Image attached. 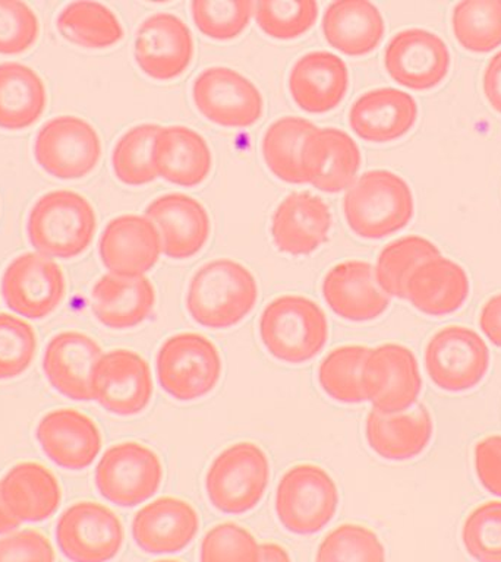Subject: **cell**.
Here are the masks:
<instances>
[{
    "label": "cell",
    "mask_w": 501,
    "mask_h": 562,
    "mask_svg": "<svg viewBox=\"0 0 501 562\" xmlns=\"http://www.w3.org/2000/svg\"><path fill=\"white\" fill-rule=\"evenodd\" d=\"M257 301L253 272L235 259L220 258L198 268L189 280L185 306L201 327L227 329L242 323Z\"/></svg>",
    "instance_id": "cell-1"
},
{
    "label": "cell",
    "mask_w": 501,
    "mask_h": 562,
    "mask_svg": "<svg viewBox=\"0 0 501 562\" xmlns=\"http://www.w3.org/2000/svg\"><path fill=\"white\" fill-rule=\"evenodd\" d=\"M342 209L356 236L380 240L411 223L415 201L402 176L390 170H369L347 189Z\"/></svg>",
    "instance_id": "cell-2"
},
{
    "label": "cell",
    "mask_w": 501,
    "mask_h": 562,
    "mask_svg": "<svg viewBox=\"0 0 501 562\" xmlns=\"http://www.w3.org/2000/svg\"><path fill=\"white\" fill-rule=\"evenodd\" d=\"M97 232V215L81 193L59 189L40 196L26 217V236L38 254L74 259L86 252Z\"/></svg>",
    "instance_id": "cell-3"
},
{
    "label": "cell",
    "mask_w": 501,
    "mask_h": 562,
    "mask_svg": "<svg viewBox=\"0 0 501 562\" xmlns=\"http://www.w3.org/2000/svg\"><path fill=\"white\" fill-rule=\"evenodd\" d=\"M259 340L267 353L288 364L315 359L329 341V321L319 303L302 294H283L264 307Z\"/></svg>",
    "instance_id": "cell-4"
},
{
    "label": "cell",
    "mask_w": 501,
    "mask_h": 562,
    "mask_svg": "<svg viewBox=\"0 0 501 562\" xmlns=\"http://www.w3.org/2000/svg\"><path fill=\"white\" fill-rule=\"evenodd\" d=\"M270 461L254 442L224 448L205 473V494L219 512L241 516L261 503L270 483Z\"/></svg>",
    "instance_id": "cell-5"
},
{
    "label": "cell",
    "mask_w": 501,
    "mask_h": 562,
    "mask_svg": "<svg viewBox=\"0 0 501 562\" xmlns=\"http://www.w3.org/2000/svg\"><path fill=\"white\" fill-rule=\"evenodd\" d=\"M158 384L180 403L197 402L213 393L223 373L218 347L198 333L175 334L156 356Z\"/></svg>",
    "instance_id": "cell-6"
},
{
    "label": "cell",
    "mask_w": 501,
    "mask_h": 562,
    "mask_svg": "<svg viewBox=\"0 0 501 562\" xmlns=\"http://www.w3.org/2000/svg\"><path fill=\"white\" fill-rule=\"evenodd\" d=\"M337 507L336 483L320 465H293L277 485L276 516L290 533H319L336 516Z\"/></svg>",
    "instance_id": "cell-7"
},
{
    "label": "cell",
    "mask_w": 501,
    "mask_h": 562,
    "mask_svg": "<svg viewBox=\"0 0 501 562\" xmlns=\"http://www.w3.org/2000/svg\"><path fill=\"white\" fill-rule=\"evenodd\" d=\"M33 154L44 173L59 180H79L99 166L103 145L90 122L64 114L40 127Z\"/></svg>",
    "instance_id": "cell-8"
},
{
    "label": "cell",
    "mask_w": 501,
    "mask_h": 562,
    "mask_svg": "<svg viewBox=\"0 0 501 562\" xmlns=\"http://www.w3.org/2000/svg\"><path fill=\"white\" fill-rule=\"evenodd\" d=\"M424 363L430 380L447 393H465L481 384L490 369L487 342L474 329L448 325L426 342Z\"/></svg>",
    "instance_id": "cell-9"
},
{
    "label": "cell",
    "mask_w": 501,
    "mask_h": 562,
    "mask_svg": "<svg viewBox=\"0 0 501 562\" xmlns=\"http://www.w3.org/2000/svg\"><path fill=\"white\" fill-rule=\"evenodd\" d=\"M97 491L118 507H135L160 490L163 464L152 448L140 442H121L101 456L94 473Z\"/></svg>",
    "instance_id": "cell-10"
},
{
    "label": "cell",
    "mask_w": 501,
    "mask_h": 562,
    "mask_svg": "<svg viewBox=\"0 0 501 562\" xmlns=\"http://www.w3.org/2000/svg\"><path fill=\"white\" fill-rule=\"evenodd\" d=\"M365 402L382 413H402L417 402L422 390L420 364L411 349L396 342L368 350L360 371Z\"/></svg>",
    "instance_id": "cell-11"
},
{
    "label": "cell",
    "mask_w": 501,
    "mask_h": 562,
    "mask_svg": "<svg viewBox=\"0 0 501 562\" xmlns=\"http://www.w3.org/2000/svg\"><path fill=\"white\" fill-rule=\"evenodd\" d=\"M4 305L29 319H44L64 302L66 277L52 258L25 252L13 258L0 280Z\"/></svg>",
    "instance_id": "cell-12"
},
{
    "label": "cell",
    "mask_w": 501,
    "mask_h": 562,
    "mask_svg": "<svg viewBox=\"0 0 501 562\" xmlns=\"http://www.w3.org/2000/svg\"><path fill=\"white\" fill-rule=\"evenodd\" d=\"M56 542L70 562H110L125 542L122 521L112 509L82 501L66 508L56 525Z\"/></svg>",
    "instance_id": "cell-13"
},
{
    "label": "cell",
    "mask_w": 501,
    "mask_h": 562,
    "mask_svg": "<svg viewBox=\"0 0 501 562\" xmlns=\"http://www.w3.org/2000/svg\"><path fill=\"white\" fill-rule=\"evenodd\" d=\"M193 104L214 125L249 127L261 119L263 94L245 75L227 66H211L192 83Z\"/></svg>",
    "instance_id": "cell-14"
},
{
    "label": "cell",
    "mask_w": 501,
    "mask_h": 562,
    "mask_svg": "<svg viewBox=\"0 0 501 562\" xmlns=\"http://www.w3.org/2000/svg\"><path fill=\"white\" fill-rule=\"evenodd\" d=\"M92 400L112 415H140L152 403L154 382L147 360L126 349L101 356L92 372Z\"/></svg>",
    "instance_id": "cell-15"
},
{
    "label": "cell",
    "mask_w": 501,
    "mask_h": 562,
    "mask_svg": "<svg viewBox=\"0 0 501 562\" xmlns=\"http://www.w3.org/2000/svg\"><path fill=\"white\" fill-rule=\"evenodd\" d=\"M450 65L447 44L428 30L399 31L385 48L387 74L409 90H433L447 78Z\"/></svg>",
    "instance_id": "cell-16"
},
{
    "label": "cell",
    "mask_w": 501,
    "mask_h": 562,
    "mask_svg": "<svg viewBox=\"0 0 501 562\" xmlns=\"http://www.w3.org/2000/svg\"><path fill=\"white\" fill-rule=\"evenodd\" d=\"M193 52L196 47L191 30L175 13H153L136 30V65L156 81L179 78L191 65Z\"/></svg>",
    "instance_id": "cell-17"
},
{
    "label": "cell",
    "mask_w": 501,
    "mask_h": 562,
    "mask_svg": "<svg viewBox=\"0 0 501 562\" xmlns=\"http://www.w3.org/2000/svg\"><path fill=\"white\" fill-rule=\"evenodd\" d=\"M145 217L160 236L162 252L175 261L201 252L210 239L211 222L204 205L185 193H166L149 202Z\"/></svg>",
    "instance_id": "cell-18"
},
{
    "label": "cell",
    "mask_w": 501,
    "mask_h": 562,
    "mask_svg": "<svg viewBox=\"0 0 501 562\" xmlns=\"http://www.w3.org/2000/svg\"><path fill=\"white\" fill-rule=\"evenodd\" d=\"M35 438L48 460L70 472L90 468L103 446L99 426L75 408L48 412L40 419Z\"/></svg>",
    "instance_id": "cell-19"
},
{
    "label": "cell",
    "mask_w": 501,
    "mask_h": 562,
    "mask_svg": "<svg viewBox=\"0 0 501 562\" xmlns=\"http://www.w3.org/2000/svg\"><path fill=\"white\" fill-rule=\"evenodd\" d=\"M360 151L355 140L337 127H315L303 143L301 165L307 183L321 192L349 189L360 169Z\"/></svg>",
    "instance_id": "cell-20"
},
{
    "label": "cell",
    "mask_w": 501,
    "mask_h": 562,
    "mask_svg": "<svg viewBox=\"0 0 501 562\" xmlns=\"http://www.w3.org/2000/svg\"><path fill=\"white\" fill-rule=\"evenodd\" d=\"M99 254L110 274L144 277L160 259V236L145 215H119L101 233Z\"/></svg>",
    "instance_id": "cell-21"
},
{
    "label": "cell",
    "mask_w": 501,
    "mask_h": 562,
    "mask_svg": "<svg viewBox=\"0 0 501 562\" xmlns=\"http://www.w3.org/2000/svg\"><path fill=\"white\" fill-rule=\"evenodd\" d=\"M321 290L330 310L352 323H368L389 310L390 297L378 285L376 271L367 261L337 263L325 274Z\"/></svg>",
    "instance_id": "cell-22"
},
{
    "label": "cell",
    "mask_w": 501,
    "mask_h": 562,
    "mask_svg": "<svg viewBox=\"0 0 501 562\" xmlns=\"http://www.w3.org/2000/svg\"><path fill=\"white\" fill-rule=\"evenodd\" d=\"M103 356L94 338L79 331L53 337L44 350L43 372L57 393L75 402L92 400V372Z\"/></svg>",
    "instance_id": "cell-23"
},
{
    "label": "cell",
    "mask_w": 501,
    "mask_h": 562,
    "mask_svg": "<svg viewBox=\"0 0 501 562\" xmlns=\"http://www.w3.org/2000/svg\"><path fill=\"white\" fill-rule=\"evenodd\" d=\"M293 103L311 114L336 109L349 90V69L342 57L332 52L305 53L294 61L288 78Z\"/></svg>",
    "instance_id": "cell-24"
},
{
    "label": "cell",
    "mask_w": 501,
    "mask_h": 562,
    "mask_svg": "<svg viewBox=\"0 0 501 562\" xmlns=\"http://www.w3.org/2000/svg\"><path fill=\"white\" fill-rule=\"evenodd\" d=\"M200 530V516L188 501L162 496L132 520V538L141 551L163 555L187 548Z\"/></svg>",
    "instance_id": "cell-25"
},
{
    "label": "cell",
    "mask_w": 501,
    "mask_h": 562,
    "mask_svg": "<svg viewBox=\"0 0 501 562\" xmlns=\"http://www.w3.org/2000/svg\"><path fill=\"white\" fill-rule=\"evenodd\" d=\"M327 202L310 192H293L271 217V239L280 252L301 257L319 249L332 228Z\"/></svg>",
    "instance_id": "cell-26"
},
{
    "label": "cell",
    "mask_w": 501,
    "mask_h": 562,
    "mask_svg": "<svg viewBox=\"0 0 501 562\" xmlns=\"http://www.w3.org/2000/svg\"><path fill=\"white\" fill-rule=\"evenodd\" d=\"M417 114L416 100L408 92L393 87L376 88L352 104L349 126L368 143H393L415 126Z\"/></svg>",
    "instance_id": "cell-27"
},
{
    "label": "cell",
    "mask_w": 501,
    "mask_h": 562,
    "mask_svg": "<svg viewBox=\"0 0 501 562\" xmlns=\"http://www.w3.org/2000/svg\"><path fill=\"white\" fill-rule=\"evenodd\" d=\"M433 434V417L424 404L393 415L374 408L365 419L369 448L389 461H408L421 456L428 448Z\"/></svg>",
    "instance_id": "cell-28"
},
{
    "label": "cell",
    "mask_w": 501,
    "mask_h": 562,
    "mask_svg": "<svg viewBox=\"0 0 501 562\" xmlns=\"http://www.w3.org/2000/svg\"><path fill=\"white\" fill-rule=\"evenodd\" d=\"M153 162L157 178L193 188L209 178L213 156L204 136L191 127L160 126L154 139Z\"/></svg>",
    "instance_id": "cell-29"
},
{
    "label": "cell",
    "mask_w": 501,
    "mask_h": 562,
    "mask_svg": "<svg viewBox=\"0 0 501 562\" xmlns=\"http://www.w3.org/2000/svg\"><path fill=\"white\" fill-rule=\"evenodd\" d=\"M156 306V290L145 277L105 274L92 285L91 311L110 329L143 324Z\"/></svg>",
    "instance_id": "cell-30"
},
{
    "label": "cell",
    "mask_w": 501,
    "mask_h": 562,
    "mask_svg": "<svg viewBox=\"0 0 501 562\" xmlns=\"http://www.w3.org/2000/svg\"><path fill=\"white\" fill-rule=\"evenodd\" d=\"M327 43L346 56H365L376 50L386 34L380 9L368 0H338L323 13Z\"/></svg>",
    "instance_id": "cell-31"
},
{
    "label": "cell",
    "mask_w": 501,
    "mask_h": 562,
    "mask_svg": "<svg viewBox=\"0 0 501 562\" xmlns=\"http://www.w3.org/2000/svg\"><path fill=\"white\" fill-rule=\"evenodd\" d=\"M469 277L453 259L439 257L422 263L407 285V299L430 316L450 315L468 301Z\"/></svg>",
    "instance_id": "cell-32"
},
{
    "label": "cell",
    "mask_w": 501,
    "mask_h": 562,
    "mask_svg": "<svg viewBox=\"0 0 501 562\" xmlns=\"http://www.w3.org/2000/svg\"><path fill=\"white\" fill-rule=\"evenodd\" d=\"M2 498L21 522L51 518L62 503L59 482L51 470L33 461L13 465L0 481Z\"/></svg>",
    "instance_id": "cell-33"
},
{
    "label": "cell",
    "mask_w": 501,
    "mask_h": 562,
    "mask_svg": "<svg viewBox=\"0 0 501 562\" xmlns=\"http://www.w3.org/2000/svg\"><path fill=\"white\" fill-rule=\"evenodd\" d=\"M46 108V86L33 68L21 61L0 64V130H29Z\"/></svg>",
    "instance_id": "cell-34"
},
{
    "label": "cell",
    "mask_w": 501,
    "mask_h": 562,
    "mask_svg": "<svg viewBox=\"0 0 501 562\" xmlns=\"http://www.w3.org/2000/svg\"><path fill=\"white\" fill-rule=\"evenodd\" d=\"M56 29L66 42L90 50H103L122 42V22L99 2H74L60 9Z\"/></svg>",
    "instance_id": "cell-35"
},
{
    "label": "cell",
    "mask_w": 501,
    "mask_h": 562,
    "mask_svg": "<svg viewBox=\"0 0 501 562\" xmlns=\"http://www.w3.org/2000/svg\"><path fill=\"white\" fill-rule=\"evenodd\" d=\"M308 119L286 116L272 122L263 136V158L277 179L293 184L307 183L301 153L307 136L315 130Z\"/></svg>",
    "instance_id": "cell-36"
},
{
    "label": "cell",
    "mask_w": 501,
    "mask_h": 562,
    "mask_svg": "<svg viewBox=\"0 0 501 562\" xmlns=\"http://www.w3.org/2000/svg\"><path fill=\"white\" fill-rule=\"evenodd\" d=\"M442 257L433 241L421 236H404L391 241L378 255L376 279L387 296L407 299V285L416 268Z\"/></svg>",
    "instance_id": "cell-37"
},
{
    "label": "cell",
    "mask_w": 501,
    "mask_h": 562,
    "mask_svg": "<svg viewBox=\"0 0 501 562\" xmlns=\"http://www.w3.org/2000/svg\"><path fill=\"white\" fill-rule=\"evenodd\" d=\"M452 29L466 50H496L501 46V0H466L457 3L452 13Z\"/></svg>",
    "instance_id": "cell-38"
},
{
    "label": "cell",
    "mask_w": 501,
    "mask_h": 562,
    "mask_svg": "<svg viewBox=\"0 0 501 562\" xmlns=\"http://www.w3.org/2000/svg\"><path fill=\"white\" fill-rule=\"evenodd\" d=\"M160 126L143 123L127 130L114 144L112 169L119 182L144 187L157 179L153 162L154 139Z\"/></svg>",
    "instance_id": "cell-39"
},
{
    "label": "cell",
    "mask_w": 501,
    "mask_h": 562,
    "mask_svg": "<svg viewBox=\"0 0 501 562\" xmlns=\"http://www.w3.org/2000/svg\"><path fill=\"white\" fill-rule=\"evenodd\" d=\"M364 346H342L330 351L320 363L319 384L334 402L359 404L365 402L360 389V371L368 355Z\"/></svg>",
    "instance_id": "cell-40"
},
{
    "label": "cell",
    "mask_w": 501,
    "mask_h": 562,
    "mask_svg": "<svg viewBox=\"0 0 501 562\" xmlns=\"http://www.w3.org/2000/svg\"><path fill=\"white\" fill-rule=\"evenodd\" d=\"M254 15L268 37L294 40L315 25L320 8L314 0H261L255 3Z\"/></svg>",
    "instance_id": "cell-41"
},
{
    "label": "cell",
    "mask_w": 501,
    "mask_h": 562,
    "mask_svg": "<svg viewBox=\"0 0 501 562\" xmlns=\"http://www.w3.org/2000/svg\"><path fill=\"white\" fill-rule=\"evenodd\" d=\"M250 0H197L191 3L193 24L205 37L229 42L240 37L254 15Z\"/></svg>",
    "instance_id": "cell-42"
},
{
    "label": "cell",
    "mask_w": 501,
    "mask_h": 562,
    "mask_svg": "<svg viewBox=\"0 0 501 562\" xmlns=\"http://www.w3.org/2000/svg\"><path fill=\"white\" fill-rule=\"evenodd\" d=\"M315 562H386V549L368 527L342 525L320 543Z\"/></svg>",
    "instance_id": "cell-43"
},
{
    "label": "cell",
    "mask_w": 501,
    "mask_h": 562,
    "mask_svg": "<svg viewBox=\"0 0 501 562\" xmlns=\"http://www.w3.org/2000/svg\"><path fill=\"white\" fill-rule=\"evenodd\" d=\"M37 336L24 319L0 314V381L22 375L34 362Z\"/></svg>",
    "instance_id": "cell-44"
},
{
    "label": "cell",
    "mask_w": 501,
    "mask_h": 562,
    "mask_svg": "<svg viewBox=\"0 0 501 562\" xmlns=\"http://www.w3.org/2000/svg\"><path fill=\"white\" fill-rule=\"evenodd\" d=\"M461 543L478 562H501V501L479 505L465 520Z\"/></svg>",
    "instance_id": "cell-45"
},
{
    "label": "cell",
    "mask_w": 501,
    "mask_h": 562,
    "mask_svg": "<svg viewBox=\"0 0 501 562\" xmlns=\"http://www.w3.org/2000/svg\"><path fill=\"white\" fill-rule=\"evenodd\" d=\"M261 547L245 527L220 522L202 539L200 562H259Z\"/></svg>",
    "instance_id": "cell-46"
},
{
    "label": "cell",
    "mask_w": 501,
    "mask_h": 562,
    "mask_svg": "<svg viewBox=\"0 0 501 562\" xmlns=\"http://www.w3.org/2000/svg\"><path fill=\"white\" fill-rule=\"evenodd\" d=\"M37 13L20 0H0V55L18 56L37 43Z\"/></svg>",
    "instance_id": "cell-47"
},
{
    "label": "cell",
    "mask_w": 501,
    "mask_h": 562,
    "mask_svg": "<svg viewBox=\"0 0 501 562\" xmlns=\"http://www.w3.org/2000/svg\"><path fill=\"white\" fill-rule=\"evenodd\" d=\"M51 540L34 529H25L0 539V562H55Z\"/></svg>",
    "instance_id": "cell-48"
},
{
    "label": "cell",
    "mask_w": 501,
    "mask_h": 562,
    "mask_svg": "<svg viewBox=\"0 0 501 562\" xmlns=\"http://www.w3.org/2000/svg\"><path fill=\"white\" fill-rule=\"evenodd\" d=\"M474 468L483 490L501 498V435H490L477 442Z\"/></svg>",
    "instance_id": "cell-49"
},
{
    "label": "cell",
    "mask_w": 501,
    "mask_h": 562,
    "mask_svg": "<svg viewBox=\"0 0 501 562\" xmlns=\"http://www.w3.org/2000/svg\"><path fill=\"white\" fill-rule=\"evenodd\" d=\"M479 327L492 345L501 347V293L483 303L479 312Z\"/></svg>",
    "instance_id": "cell-50"
},
{
    "label": "cell",
    "mask_w": 501,
    "mask_h": 562,
    "mask_svg": "<svg viewBox=\"0 0 501 562\" xmlns=\"http://www.w3.org/2000/svg\"><path fill=\"white\" fill-rule=\"evenodd\" d=\"M482 88L488 103L501 114V50L488 61L483 70Z\"/></svg>",
    "instance_id": "cell-51"
},
{
    "label": "cell",
    "mask_w": 501,
    "mask_h": 562,
    "mask_svg": "<svg viewBox=\"0 0 501 562\" xmlns=\"http://www.w3.org/2000/svg\"><path fill=\"white\" fill-rule=\"evenodd\" d=\"M259 562H292L288 549L279 543H264Z\"/></svg>",
    "instance_id": "cell-52"
},
{
    "label": "cell",
    "mask_w": 501,
    "mask_h": 562,
    "mask_svg": "<svg viewBox=\"0 0 501 562\" xmlns=\"http://www.w3.org/2000/svg\"><path fill=\"white\" fill-rule=\"evenodd\" d=\"M21 525L22 522L13 516L11 509L4 504L2 491H0V535L11 533V531L16 530Z\"/></svg>",
    "instance_id": "cell-53"
},
{
    "label": "cell",
    "mask_w": 501,
    "mask_h": 562,
    "mask_svg": "<svg viewBox=\"0 0 501 562\" xmlns=\"http://www.w3.org/2000/svg\"><path fill=\"white\" fill-rule=\"evenodd\" d=\"M156 562H180V561H176V560H162V561H156Z\"/></svg>",
    "instance_id": "cell-54"
}]
</instances>
